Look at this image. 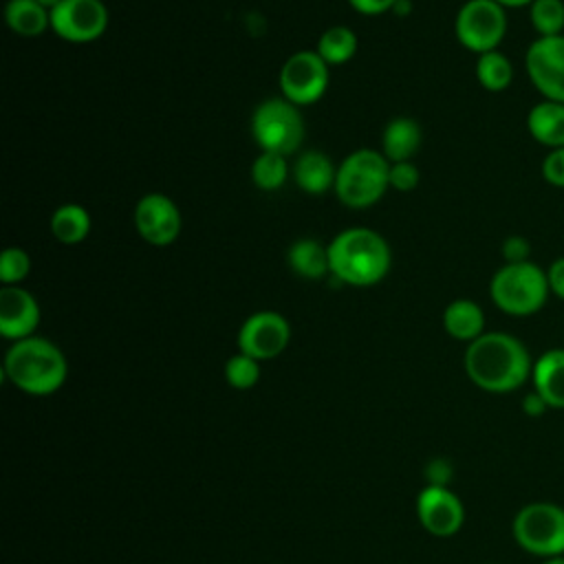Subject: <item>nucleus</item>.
Wrapping results in <instances>:
<instances>
[{"instance_id":"nucleus-1","label":"nucleus","mask_w":564,"mask_h":564,"mask_svg":"<svg viewBox=\"0 0 564 564\" xmlns=\"http://www.w3.org/2000/svg\"><path fill=\"white\" fill-rule=\"evenodd\" d=\"M531 370L527 346L509 333H482L465 350V372L485 392H513L531 377Z\"/></svg>"},{"instance_id":"nucleus-2","label":"nucleus","mask_w":564,"mask_h":564,"mask_svg":"<svg viewBox=\"0 0 564 564\" xmlns=\"http://www.w3.org/2000/svg\"><path fill=\"white\" fill-rule=\"evenodd\" d=\"M330 275L350 286L381 282L392 264V253L381 234L368 227H350L328 245Z\"/></svg>"},{"instance_id":"nucleus-3","label":"nucleus","mask_w":564,"mask_h":564,"mask_svg":"<svg viewBox=\"0 0 564 564\" xmlns=\"http://www.w3.org/2000/svg\"><path fill=\"white\" fill-rule=\"evenodd\" d=\"M4 375L22 392L46 397L62 388L68 375L64 352L44 337L13 341L4 355Z\"/></svg>"},{"instance_id":"nucleus-4","label":"nucleus","mask_w":564,"mask_h":564,"mask_svg":"<svg viewBox=\"0 0 564 564\" xmlns=\"http://www.w3.org/2000/svg\"><path fill=\"white\" fill-rule=\"evenodd\" d=\"M390 187V161L379 150L359 148L337 165L335 194L350 209L375 205Z\"/></svg>"},{"instance_id":"nucleus-5","label":"nucleus","mask_w":564,"mask_h":564,"mask_svg":"<svg viewBox=\"0 0 564 564\" xmlns=\"http://www.w3.org/2000/svg\"><path fill=\"white\" fill-rule=\"evenodd\" d=\"M546 271L535 262H505L489 282L491 302L507 315L527 317L538 313L549 297Z\"/></svg>"},{"instance_id":"nucleus-6","label":"nucleus","mask_w":564,"mask_h":564,"mask_svg":"<svg viewBox=\"0 0 564 564\" xmlns=\"http://www.w3.org/2000/svg\"><path fill=\"white\" fill-rule=\"evenodd\" d=\"M520 549L540 557L564 555V509L553 502L524 505L511 524Z\"/></svg>"},{"instance_id":"nucleus-7","label":"nucleus","mask_w":564,"mask_h":564,"mask_svg":"<svg viewBox=\"0 0 564 564\" xmlns=\"http://www.w3.org/2000/svg\"><path fill=\"white\" fill-rule=\"evenodd\" d=\"M251 134L262 152L293 154L304 141V119L300 108L284 97L262 101L251 117Z\"/></svg>"},{"instance_id":"nucleus-8","label":"nucleus","mask_w":564,"mask_h":564,"mask_svg":"<svg viewBox=\"0 0 564 564\" xmlns=\"http://www.w3.org/2000/svg\"><path fill=\"white\" fill-rule=\"evenodd\" d=\"M456 40L471 53L498 51L507 35V13L496 0H467L454 20Z\"/></svg>"},{"instance_id":"nucleus-9","label":"nucleus","mask_w":564,"mask_h":564,"mask_svg":"<svg viewBox=\"0 0 564 564\" xmlns=\"http://www.w3.org/2000/svg\"><path fill=\"white\" fill-rule=\"evenodd\" d=\"M328 88V64L317 51L293 53L280 70L282 97L297 108L311 106L324 97Z\"/></svg>"},{"instance_id":"nucleus-10","label":"nucleus","mask_w":564,"mask_h":564,"mask_svg":"<svg viewBox=\"0 0 564 564\" xmlns=\"http://www.w3.org/2000/svg\"><path fill=\"white\" fill-rule=\"evenodd\" d=\"M524 68L544 99L564 104V35L533 40L524 55Z\"/></svg>"},{"instance_id":"nucleus-11","label":"nucleus","mask_w":564,"mask_h":564,"mask_svg":"<svg viewBox=\"0 0 564 564\" xmlns=\"http://www.w3.org/2000/svg\"><path fill=\"white\" fill-rule=\"evenodd\" d=\"M51 29L73 44L95 42L108 29V9L101 0H62L51 11Z\"/></svg>"},{"instance_id":"nucleus-12","label":"nucleus","mask_w":564,"mask_h":564,"mask_svg":"<svg viewBox=\"0 0 564 564\" xmlns=\"http://www.w3.org/2000/svg\"><path fill=\"white\" fill-rule=\"evenodd\" d=\"M132 220L139 238L152 247H167L176 242L183 227L178 205L159 192L145 194L137 200Z\"/></svg>"},{"instance_id":"nucleus-13","label":"nucleus","mask_w":564,"mask_h":564,"mask_svg":"<svg viewBox=\"0 0 564 564\" xmlns=\"http://www.w3.org/2000/svg\"><path fill=\"white\" fill-rule=\"evenodd\" d=\"M291 339V326L284 315L275 311H258L249 315L238 330V352L258 361L278 357Z\"/></svg>"},{"instance_id":"nucleus-14","label":"nucleus","mask_w":564,"mask_h":564,"mask_svg":"<svg viewBox=\"0 0 564 564\" xmlns=\"http://www.w3.org/2000/svg\"><path fill=\"white\" fill-rule=\"evenodd\" d=\"M416 516L423 529L432 535L447 538L460 531L465 522V509L456 494L447 487L427 485L416 498Z\"/></svg>"},{"instance_id":"nucleus-15","label":"nucleus","mask_w":564,"mask_h":564,"mask_svg":"<svg viewBox=\"0 0 564 564\" xmlns=\"http://www.w3.org/2000/svg\"><path fill=\"white\" fill-rule=\"evenodd\" d=\"M40 324V304L37 300L22 289L2 286L0 289V333L4 339L18 341L31 337Z\"/></svg>"},{"instance_id":"nucleus-16","label":"nucleus","mask_w":564,"mask_h":564,"mask_svg":"<svg viewBox=\"0 0 564 564\" xmlns=\"http://www.w3.org/2000/svg\"><path fill=\"white\" fill-rule=\"evenodd\" d=\"M533 390L549 408L564 410V348L544 350L531 370Z\"/></svg>"},{"instance_id":"nucleus-17","label":"nucleus","mask_w":564,"mask_h":564,"mask_svg":"<svg viewBox=\"0 0 564 564\" xmlns=\"http://www.w3.org/2000/svg\"><path fill=\"white\" fill-rule=\"evenodd\" d=\"M337 167L319 150H306L293 165V181L306 194H326L335 187Z\"/></svg>"},{"instance_id":"nucleus-18","label":"nucleus","mask_w":564,"mask_h":564,"mask_svg":"<svg viewBox=\"0 0 564 564\" xmlns=\"http://www.w3.org/2000/svg\"><path fill=\"white\" fill-rule=\"evenodd\" d=\"M527 130L538 143L551 150L564 148V104L538 101L527 115Z\"/></svg>"},{"instance_id":"nucleus-19","label":"nucleus","mask_w":564,"mask_h":564,"mask_svg":"<svg viewBox=\"0 0 564 564\" xmlns=\"http://www.w3.org/2000/svg\"><path fill=\"white\" fill-rule=\"evenodd\" d=\"M423 141L421 126L410 117L392 119L381 134V152L390 163L412 161Z\"/></svg>"},{"instance_id":"nucleus-20","label":"nucleus","mask_w":564,"mask_h":564,"mask_svg":"<svg viewBox=\"0 0 564 564\" xmlns=\"http://www.w3.org/2000/svg\"><path fill=\"white\" fill-rule=\"evenodd\" d=\"M443 328L458 341H474L485 333V313L474 300H454L443 311Z\"/></svg>"},{"instance_id":"nucleus-21","label":"nucleus","mask_w":564,"mask_h":564,"mask_svg":"<svg viewBox=\"0 0 564 564\" xmlns=\"http://www.w3.org/2000/svg\"><path fill=\"white\" fill-rule=\"evenodd\" d=\"M289 267L304 280H322L330 273L328 247L315 238H300L289 249Z\"/></svg>"},{"instance_id":"nucleus-22","label":"nucleus","mask_w":564,"mask_h":564,"mask_svg":"<svg viewBox=\"0 0 564 564\" xmlns=\"http://www.w3.org/2000/svg\"><path fill=\"white\" fill-rule=\"evenodd\" d=\"M4 20L13 33L24 37H35L51 29V11L37 0H9L4 7Z\"/></svg>"},{"instance_id":"nucleus-23","label":"nucleus","mask_w":564,"mask_h":564,"mask_svg":"<svg viewBox=\"0 0 564 564\" xmlns=\"http://www.w3.org/2000/svg\"><path fill=\"white\" fill-rule=\"evenodd\" d=\"M51 231L62 245H79L90 234V214L77 203H64L51 216Z\"/></svg>"},{"instance_id":"nucleus-24","label":"nucleus","mask_w":564,"mask_h":564,"mask_svg":"<svg viewBox=\"0 0 564 564\" xmlns=\"http://www.w3.org/2000/svg\"><path fill=\"white\" fill-rule=\"evenodd\" d=\"M319 57L328 64V66H341L346 64L355 51H357V35L352 29L337 24V26H328L319 40H317V48Z\"/></svg>"},{"instance_id":"nucleus-25","label":"nucleus","mask_w":564,"mask_h":564,"mask_svg":"<svg viewBox=\"0 0 564 564\" xmlns=\"http://www.w3.org/2000/svg\"><path fill=\"white\" fill-rule=\"evenodd\" d=\"M476 79L485 90L500 93V90L509 88V84L513 79V64L500 51L482 53V55H478V62H476Z\"/></svg>"},{"instance_id":"nucleus-26","label":"nucleus","mask_w":564,"mask_h":564,"mask_svg":"<svg viewBox=\"0 0 564 564\" xmlns=\"http://www.w3.org/2000/svg\"><path fill=\"white\" fill-rule=\"evenodd\" d=\"M253 185L262 192H275L289 178L286 156L278 152H260L251 165Z\"/></svg>"},{"instance_id":"nucleus-27","label":"nucleus","mask_w":564,"mask_h":564,"mask_svg":"<svg viewBox=\"0 0 564 564\" xmlns=\"http://www.w3.org/2000/svg\"><path fill=\"white\" fill-rule=\"evenodd\" d=\"M529 20L540 37L562 35L564 31V0H533Z\"/></svg>"},{"instance_id":"nucleus-28","label":"nucleus","mask_w":564,"mask_h":564,"mask_svg":"<svg viewBox=\"0 0 564 564\" xmlns=\"http://www.w3.org/2000/svg\"><path fill=\"white\" fill-rule=\"evenodd\" d=\"M225 379L236 390H249L260 379V361L245 355V352H238V355L227 359Z\"/></svg>"},{"instance_id":"nucleus-29","label":"nucleus","mask_w":564,"mask_h":564,"mask_svg":"<svg viewBox=\"0 0 564 564\" xmlns=\"http://www.w3.org/2000/svg\"><path fill=\"white\" fill-rule=\"evenodd\" d=\"M31 271V258L20 247H7L0 253V282L2 286L20 284Z\"/></svg>"},{"instance_id":"nucleus-30","label":"nucleus","mask_w":564,"mask_h":564,"mask_svg":"<svg viewBox=\"0 0 564 564\" xmlns=\"http://www.w3.org/2000/svg\"><path fill=\"white\" fill-rule=\"evenodd\" d=\"M419 167L412 161L390 163V187L397 192H412L419 185Z\"/></svg>"},{"instance_id":"nucleus-31","label":"nucleus","mask_w":564,"mask_h":564,"mask_svg":"<svg viewBox=\"0 0 564 564\" xmlns=\"http://www.w3.org/2000/svg\"><path fill=\"white\" fill-rule=\"evenodd\" d=\"M542 176L549 185L564 189V148L549 150L542 161Z\"/></svg>"},{"instance_id":"nucleus-32","label":"nucleus","mask_w":564,"mask_h":564,"mask_svg":"<svg viewBox=\"0 0 564 564\" xmlns=\"http://www.w3.org/2000/svg\"><path fill=\"white\" fill-rule=\"evenodd\" d=\"M500 251L505 262H527L531 256V242L524 236H507Z\"/></svg>"},{"instance_id":"nucleus-33","label":"nucleus","mask_w":564,"mask_h":564,"mask_svg":"<svg viewBox=\"0 0 564 564\" xmlns=\"http://www.w3.org/2000/svg\"><path fill=\"white\" fill-rule=\"evenodd\" d=\"M425 476L427 482L434 487H447V480L452 476V465L445 458H434L427 463L425 467Z\"/></svg>"},{"instance_id":"nucleus-34","label":"nucleus","mask_w":564,"mask_h":564,"mask_svg":"<svg viewBox=\"0 0 564 564\" xmlns=\"http://www.w3.org/2000/svg\"><path fill=\"white\" fill-rule=\"evenodd\" d=\"M348 4L361 15H381L386 11H392L397 0H348Z\"/></svg>"},{"instance_id":"nucleus-35","label":"nucleus","mask_w":564,"mask_h":564,"mask_svg":"<svg viewBox=\"0 0 564 564\" xmlns=\"http://www.w3.org/2000/svg\"><path fill=\"white\" fill-rule=\"evenodd\" d=\"M546 278H549L551 293H555L560 300H564V256H560L557 260L551 262V267L546 269Z\"/></svg>"},{"instance_id":"nucleus-36","label":"nucleus","mask_w":564,"mask_h":564,"mask_svg":"<svg viewBox=\"0 0 564 564\" xmlns=\"http://www.w3.org/2000/svg\"><path fill=\"white\" fill-rule=\"evenodd\" d=\"M546 410H549L546 401H544L535 390H531L529 394H524V399H522V412H524L527 416L538 419V416H542Z\"/></svg>"},{"instance_id":"nucleus-37","label":"nucleus","mask_w":564,"mask_h":564,"mask_svg":"<svg viewBox=\"0 0 564 564\" xmlns=\"http://www.w3.org/2000/svg\"><path fill=\"white\" fill-rule=\"evenodd\" d=\"M505 9H518V7H531L533 0H496Z\"/></svg>"},{"instance_id":"nucleus-38","label":"nucleus","mask_w":564,"mask_h":564,"mask_svg":"<svg viewBox=\"0 0 564 564\" xmlns=\"http://www.w3.org/2000/svg\"><path fill=\"white\" fill-rule=\"evenodd\" d=\"M392 11H397L399 15H403V13L410 11V2H408V0H405V2H403V0H397V4H394Z\"/></svg>"},{"instance_id":"nucleus-39","label":"nucleus","mask_w":564,"mask_h":564,"mask_svg":"<svg viewBox=\"0 0 564 564\" xmlns=\"http://www.w3.org/2000/svg\"><path fill=\"white\" fill-rule=\"evenodd\" d=\"M37 2H40V4H42V7H44V9H48V11H53V9H55V7H57V4H59V2H62V0H37Z\"/></svg>"},{"instance_id":"nucleus-40","label":"nucleus","mask_w":564,"mask_h":564,"mask_svg":"<svg viewBox=\"0 0 564 564\" xmlns=\"http://www.w3.org/2000/svg\"><path fill=\"white\" fill-rule=\"evenodd\" d=\"M542 564H564V555H555V557H546Z\"/></svg>"}]
</instances>
